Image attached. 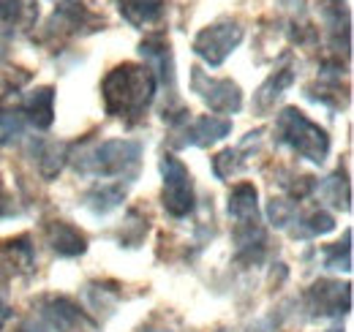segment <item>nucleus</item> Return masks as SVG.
I'll return each mask as SVG.
<instances>
[{"label":"nucleus","instance_id":"nucleus-26","mask_svg":"<svg viewBox=\"0 0 354 332\" xmlns=\"http://www.w3.org/2000/svg\"><path fill=\"white\" fill-rule=\"evenodd\" d=\"M270 221L275 223V226H286V223H292L295 221V202H286V199H272L270 202Z\"/></svg>","mask_w":354,"mask_h":332},{"label":"nucleus","instance_id":"nucleus-4","mask_svg":"<svg viewBox=\"0 0 354 332\" xmlns=\"http://www.w3.org/2000/svg\"><path fill=\"white\" fill-rule=\"evenodd\" d=\"M243 42V25L232 17L218 19L207 28H202L194 39V52L207 63V66H221L223 60L240 46Z\"/></svg>","mask_w":354,"mask_h":332},{"label":"nucleus","instance_id":"nucleus-1","mask_svg":"<svg viewBox=\"0 0 354 332\" xmlns=\"http://www.w3.org/2000/svg\"><path fill=\"white\" fill-rule=\"evenodd\" d=\"M156 87H158V82H156V77L147 66L120 63L101 82L104 109H106L109 118L136 123L150 109V104L156 98Z\"/></svg>","mask_w":354,"mask_h":332},{"label":"nucleus","instance_id":"nucleus-25","mask_svg":"<svg viewBox=\"0 0 354 332\" xmlns=\"http://www.w3.org/2000/svg\"><path fill=\"white\" fill-rule=\"evenodd\" d=\"M25 131V118L19 112H0V145L14 142Z\"/></svg>","mask_w":354,"mask_h":332},{"label":"nucleus","instance_id":"nucleus-2","mask_svg":"<svg viewBox=\"0 0 354 332\" xmlns=\"http://www.w3.org/2000/svg\"><path fill=\"white\" fill-rule=\"evenodd\" d=\"M275 133L278 142L292 147L300 158H306L310 164H324V158L330 156V136L322 125H316L308 115L297 107H286L281 109V115L275 118Z\"/></svg>","mask_w":354,"mask_h":332},{"label":"nucleus","instance_id":"nucleus-5","mask_svg":"<svg viewBox=\"0 0 354 332\" xmlns=\"http://www.w3.org/2000/svg\"><path fill=\"white\" fill-rule=\"evenodd\" d=\"M161 174H164V210L172 218H185L194 212V177L185 164L175 156L161 158Z\"/></svg>","mask_w":354,"mask_h":332},{"label":"nucleus","instance_id":"nucleus-23","mask_svg":"<svg viewBox=\"0 0 354 332\" xmlns=\"http://www.w3.org/2000/svg\"><path fill=\"white\" fill-rule=\"evenodd\" d=\"M324 264L330 270H344V273L352 270V232H346L344 243H335V246L324 248Z\"/></svg>","mask_w":354,"mask_h":332},{"label":"nucleus","instance_id":"nucleus-14","mask_svg":"<svg viewBox=\"0 0 354 332\" xmlns=\"http://www.w3.org/2000/svg\"><path fill=\"white\" fill-rule=\"evenodd\" d=\"M229 215L234 218V226H245V223H259V194L251 183H240L234 185L232 196H229Z\"/></svg>","mask_w":354,"mask_h":332},{"label":"nucleus","instance_id":"nucleus-20","mask_svg":"<svg viewBox=\"0 0 354 332\" xmlns=\"http://www.w3.org/2000/svg\"><path fill=\"white\" fill-rule=\"evenodd\" d=\"M126 199V185L115 183V185H98L85 196V205L98 215H106L109 210H115Z\"/></svg>","mask_w":354,"mask_h":332},{"label":"nucleus","instance_id":"nucleus-28","mask_svg":"<svg viewBox=\"0 0 354 332\" xmlns=\"http://www.w3.org/2000/svg\"><path fill=\"white\" fill-rule=\"evenodd\" d=\"M17 332H46L44 327H36V324H22Z\"/></svg>","mask_w":354,"mask_h":332},{"label":"nucleus","instance_id":"nucleus-15","mask_svg":"<svg viewBox=\"0 0 354 332\" xmlns=\"http://www.w3.org/2000/svg\"><path fill=\"white\" fill-rule=\"evenodd\" d=\"M22 118H28L30 125L46 131L55 120V90L52 87H39L28 95L25 107H22Z\"/></svg>","mask_w":354,"mask_h":332},{"label":"nucleus","instance_id":"nucleus-6","mask_svg":"<svg viewBox=\"0 0 354 332\" xmlns=\"http://www.w3.org/2000/svg\"><path fill=\"white\" fill-rule=\"evenodd\" d=\"M191 87L216 115H234L243 109V93H240L237 82H232V80L207 77L196 66V68H191Z\"/></svg>","mask_w":354,"mask_h":332},{"label":"nucleus","instance_id":"nucleus-29","mask_svg":"<svg viewBox=\"0 0 354 332\" xmlns=\"http://www.w3.org/2000/svg\"><path fill=\"white\" fill-rule=\"evenodd\" d=\"M327 332H344L341 327H333V330H327Z\"/></svg>","mask_w":354,"mask_h":332},{"label":"nucleus","instance_id":"nucleus-24","mask_svg":"<svg viewBox=\"0 0 354 332\" xmlns=\"http://www.w3.org/2000/svg\"><path fill=\"white\" fill-rule=\"evenodd\" d=\"M240 169H243L240 150H223V153H218V156L213 158V172H216V177H221V180L234 177Z\"/></svg>","mask_w":354,"mask_h":332},{"label":"nucleus","instance_id":"nucleus-7","mask_svg":"<svg viewBox=\"0 0 354 332\" xmlns=\"http://www.w3.org/2000/svg\"><path fill=\"white\" fill-rule=\"evenodd\" d=\"M313 316H344L352 308V286L341 281H319L306 294Z\"/></svg>","mask_w":354,"mask_h":332},{"label":"nucleus","instance_id":"nucleus-10","mask_svg":"<svg viewBox=\"0 0 354 332\" xmlns=\"http://www.w3.org/2000/svg\"><path fill=\"white\" fill-rule=\"evenodd\" d=\"M139 52L147 60V68L153 71L156 82L175 90V57H172V46L167 42V36H147L139 44Z\"/></svg>","mask_w":354,"mask_h":332},{"label":"nucleus","instance_id":"nucleus-13","mask_svg":"<svg viewBox=\"0 0 354 332\" xmlns=\"http://www.w3.org/2000/svg\"><path fill=\"white\" fill-rule=\"evenodd\" d=\"M292 82H295V68H292L289 55H286V57H283V66L275 68V71L267 77V82L257 90V95H254V107H257V112H259V115H270V109L275 107V98H281L283 90L292 87Z\"/></svg>","mask_w":354,"mask_h":332},{"label":"nucleus","instance_id":"nucleus-3","mask_svg":"<svg viewBox=\"0 0 354 332\" xmlns=\"http://www.w3.org/2000/svg\"><path fill=\"white\" fill-rule=\"evenodd\" d=\"M142 145L133 139H109L77 158V172L85 177H136Z\"/></svg>","mask_w":354,"mask_h":332},{"label":"nucleus","instance_id":"nucleus-21","mask_svg":"<svg viewBox=\"0 0 354 332\" xmlns=\"http://www.w3.org/2000/svg\"><path fill=\"white\" fill-rule=\"evenodd\" d=\"M322 194H324V199L333 205V208L338 210H349L352 205V188H349V180H346V174H341V172H335V174H330L324 183H322Z\"/></svg>","mask_w":354,"mask_h":332},{"label":"nucleus","instance_id":"nucleus-19","mask_svg":"<svg viewBox=\"0 0 354 332\" xmlns=\"http://www.w3.org/2000/svg\"><path fill=\"white\" fill-rule=\"evenodd\" d=\"M36 156H39V172H41V177L52 180V177L60 174L63 164L68 161V145H63V142H44V145H39Z\"/></svg>","mask_w":354,"mask_h":332},{"label":"nucleus","instance_id":"nucleus-27","mask_svg":"<svg viewBox=\"0 0 354 332\" xmlns=\"http://www.w3.org/2000/svg\"><path fill=\"white\" fill-rule=\"evenodd\" d=\"M8 319H11V308H8V305H6L3 299H0V327H3V324H6Z\"/></svg>","mask_w":354,"mask_h":332},{"label":"nucleus","instance_id":"nucleus-12","mask_svg":"<svg viewBox=\"0 0 354 332\" xmlns=\"http://www.w3.org/2000/svg\"><path fill=\"white\" fill-rule=\"evenodd\" d=\"M44 237L46 246L57 256H66V259L82 256L88 250V237L68 221H49L44 226Z\"/></svg>","mask_w":354,"mask_h":332},{"label":"nucleus","instance_id":"nucleus-16","mask_svg":"<svg viewBox=\"0 0 354 332\" xmlns=\"http://www.w3.org/2000/svg\"><path fill=\"white\" fill-rule=\"evenodd\" d=\"M0 261L17 275V273H33V264H36V256H33V246H30V237L22 234L17 240H6L0 246Z\"/></svg>","mask_w":354,"mask_h":332},{"label":"nucleus","instance_id":"nucleus-8","mask_svg":"<svg viewBox=\"0 0 354 332\" xmlns=\"http://www.w3.org/2000/svg\"><path fill=\"white\" fill-rule=\"evenodd\" d=\"M104 19H98L82 0H63L55 8V17L49 22V33H63V36H80L88 30H98Z\"/></svg>","mask_w":354,"mask_h":332},{"label":"nucleus","instance_id":"nucleus-22","mask_svg":"<svg viewBox=\"0 0 354 332\" xmlns=\"http://www.w3.org/2000/svg\"><path fill=\"white\" fill-rule=\"evenodd\" d=\"M333 229H335V218L324 210H313L306 218H297L295 234L297 237H322V234H330Z\"/></svg>","mask_w":354,"mask_h":332},{"label":"nucleus","instance_id":"nucleus-18","mask_svg":"<svg viewBox=\"0 0 354 332\" xmlns=\"http://www.w3.org/2000/svg\"><path fill=\"white\" fill-rule=\"evenodd\" d=\"M36 14H39V6L33 0H0V28L6 30L30 25Z\"/></svg>","mask_w":354,"mask_h":332},{"label":"nucleus","instance_id":"nucleus-17","mask_svg":"<svg viewBox=\"0 0 354 332\" xmlns=\"http://www.w3.org/2000/svg\"><path fill=\"white\" fill-rule=\"evenodd\" d=\"M118 8L131 28H147L158 22L164 11V0H118Z\"/></svg>","mask_w":354,"mask_h":332},{"label":"nucleus","instance_id":"nucleus-11","mask_svg":"<svg viewBox=\"0 0 354 332\" xmlns=\"http://www.w3.org/2000/svg\"><path fill=\"white\" fill-rule=\"evenodd\" d=\"M229 131H232V123H229L226 118L202 115V118H196V120H191V123L183 125L180 136H185V139H180L177 147H185V145H194V147H210V145L221 142L223 136H229Z\"/></svg>","mask_w":354,"mask_h":332},{"label":"nucleus","instance_id":"nucleus-9","mask_svg":"<svg viewBox=\"0 0 354 332\" xmlns=\"http://www.w3.org/2000/svg\"><path fill=\"white\" fill-rule=\"evenodd\" d=\"M319 11H322V19H324V28H327V36H330V46L335 52L349 55V46H352V14H349L346 0H322Z\"/></svg>","mask_w":354,"mask_h":332}]
</instances>
